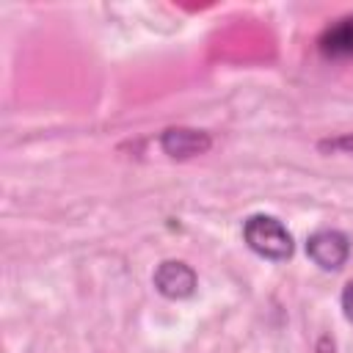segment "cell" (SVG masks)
<instances>
[{
    "mask_svg": "<svg viewBox=\"0 0 353 353\" xmlns=\"http://www.w3.org/2000/svg\"><path fill=\"white\" fill-rule=\"evenodd\" d=\"M320 52L325 58H353V17H342L323 30Z\"/></svg>",
    "mask_w": 353,
    "mask_h": 353,
    "instance_id": "obj_5",
    "label": "cell"
},
{
    "mask_svg": "<svg viewBox=\"0 0 353 353\" xmlns=\"http://www.w3.org/2000/svg\"><path fill=\"white\" fill-rule=\"evenodd\" d=\"M306 254L323 270H339L350 256V240L345 232L320 229L306 240Z\"/></svg>",
    "mask_w": 353,
    "mask_h": 353,
    "instance_id": "obj_2",
    "label": "cell"
},
{
    "mask_svg": "<svg viewBox=\"0 0 353 353\" xmlns=\"http://www.w3.org/2000/svg\"><path fill=\"white\" fill-rule=\"evenodd\" d=\"M154 290L163 295V298H171V301H182V298H190L196 292V270L190 265H185L182 259H165L157 265L154 276Z\"/></svg>",
    "mask_w": 353,
    "mask_h": 353,
    "instance_id": "obj_3",
    "label": "cell"
},
{
    "mask_svg": "<svg viewBox=\"0 0 353 353\" xmlns=\"http://www.w3.org/2000/svg\"><path fill=\"white\" fill-rule=\"evenodd\" d=\"M210 146H212V138L204 130H193V127H168L160 135V149L174 160L204 154L210 152Z\"/></svg>",
    "mask_w": 353,
    "mask_h": 353,
    "instance_id": "obj_4",
    "label": "cell"
},
{
    "mask_svg": "<svg viewBox=\"0 0 353 353\" xmlns=\"http://www.w3.org/2000/svg\"><path fill=\"white\" fill-rule=\"evenodd\" d=\"M243 240L256 256L270 259V262H287L292 256V251H295L292 234L273 215H251V218H245Z\"/></svg>",
    "mask_w": 353,
    "mask_h": 353,
    "instance_id": "obj_1",
    "label": "cell"
},
{
    "mask_svg": "<svg viewBox=\"0 0 353 353\" xmlns=\"http://www.w3.org/2000/svg\"><path fill=\"white\" fill-rule=\"evenodd\" d=\"M342 312H345L347 323H353V281H347L342 290Z\"/></svg>",
    "mask_w": 353,
    "mask_h": 353,
    "instance_id": "obj_7",
    "label": "cell"
},
{
    "mask_svg": "<svg viewBox=\"0 0 353 353\" xmlns=\"http://www.w3.org/2000/svg\"><path fill=\"white\" fill-rule=\"evenodd\" d=\"M320 149H323V152H345V154H353V135H342V138H334V141H323Z\"/></svg>",
    "mask_w": 353,
    "mask_h": 353,
    "instance_id": "obj_6",
    "label": "cell"
}]
</instances>
